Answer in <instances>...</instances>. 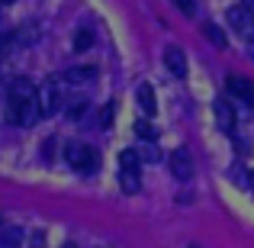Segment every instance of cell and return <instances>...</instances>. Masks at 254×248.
Listing matches in <instances>:
<instances>
[{
	"label": "cell",
	"mask_w": 254,
	"mask_h": 248,
	"mask_svg": "<svg viewBox=\"0 0 254 248\" xmlns=\"http://www.w3.org/2000/svg\"><path fill=\"white\" fill-rule=\"evenodd\" d=\"M216 116H219V126H222L225 132L235 129V113H232V106L225 103V100H216Z\"/></svg>",
	"instance_id": "obj_10"
},
{
	"label": "cell",
	"mask_w": 254,
	"mask_h": 248,
	"mask_svg": "<svg viewBox=\"0 0 254 248\" xmlns=\"http://www.w3.org/2000/svg\"><path fill=\"white\" fill-rule=\"evenodd\" d=\"M0 3H13V0H0Z\"/></svg>",
	"instance_id": "obj_23"
},
{
	"label": "cell",
	"mask_w": 254,
	"mask_h": 248,
	"mask_svg": "<svg viewBox=\"0 0 254 248\" xmlns=\"http://www.w3.org/2000/svg\"><path fill=\"white\" fill-rule=\"evenodd\" d=\"M138 106L145 110V116H155L158 110V100H155V90H151V84H138Z\"/></svg>",
	"instance_id": "obj_9"
},
{
	"label": "cell",
	"mask_w": 254,
	"mask_h": 248,
	"mask_svg": "<svg viewBox=\"0 0 254 248\" xmlns=\"http://www.w3.org/2000/svg\"><path fill=\"white\" fill-rule=\"evenodd\" d=\"M113 113H116V103H110V106H103V113H100V126H103V129H106V126H110V123H113Z\"/></svg>",
	"instance_id": "obj_17"
},
{
	"label": "cell",
	"mask_w": 254,
	"mask_h": 248,
	"mask_svg": "<svg viewBox=\"0 0 254 248\" xmlns=\"http://www.w3.org/2000/svg\"><path fill=\"white\" fill-rule=\"evenodd\" d=\"M93 75H97L93 68H71L68 75H64V81H74V84H81V81H90Z\"/></svg>",
	"instance_id": "obj_13"
},
{
	"label": "cell",
	"mask_w": 254,
	"mask_h": 248,
	"mask_svg": "<svg viewBox=\"0 0 254 248\" xmlns=\"http://www.w3.org/2000/svg\"><path fill=\"white\" fill-rule=\"evenodd\" d=\"M164 65H168V71H171L174 78H184L187 75V55H184V49L168 45V49H164Z\"/></svg>",
	"instance_id": "obj_7"
},
{
	"label": "cell",
	"mask_w": 254,
	"mask_h": 248,
	"mask_svg": "<svg viewBox=\"0 0 254 248\" xmlns=\"http://www.w3.org/2000/svg\"><path fill=\"white\" fill-rule=\"evenodd\" d=\"M19 242H23V229H16V226L0 229V248H19Z\"/></svg>",
	"instance_id": "obj_11"
},
{
	"label": "cell",
	"mask_w": 254,
	"mask_h": 248,
	"mask_svg": "<svg viewBox=\"0 0 254 248\" xmlns=\"http://www.w3.org/2000/svg\"><path fill=\"white\" fill-rule=\"evenodd\" d=\"M62 81H45V87L39 90V106H42V116H55V110L62 106Z\"/></svg>",
	"instance_id": "obj_4"
},
{
	"label": "cell",
	"mask_w": 254,
	"mask_h": 248,
	"mask_svg": "<svg viewBox=\"0 0 254 248\" xmlns=\"http://www.w3.org/2000/svg\"><path fill=\"white\" fill-rule=\"evenodd\" d=\"M145 158H148V162H158V158H161V149H158L155 142H145Z\"/></svg>",
	"instance_id": "obj_18"
},
{
	"label": "cell",
	"mask_w": 254,
	"mask_h": 248,
	"mask_svg": "<svg viewBox=\"0 0 254 248\" xmlns=\"http://www.w3.org/2000/svg\"><path fill=\"white\" fill-rule=\"evenodd\" d=\"M119 165H123L119 167V184H123V190L135 193L138 190V155L126 149L123 155H119Z\"/></svg>",
	"instance_id": "obj_3"
},
{
	"label": "cell",
	"mask_w": 254,
	"mask_h": 248,
	"mask_svg": "<svg viewBox=\"0 0 254 248\" xmlns=\"http://www.w3.org/2000/svg\"><path fill=\"white\" fill-rule=\"evenodd\" d=\"M229 23L245 42H254V13H248L245 6H232L229 10Z\"/></svg>",
	"instance_id": "obj_5"
},
{
	"label": "cell",
	"mask_w": 254,
	"mask_h": 248,
	"mask_svg": "<svg viewBox=\"0 0 254 248\" xmlns=\"http://www.w3.org/2000/svg\"><path fill=\"white\" fill-rule=\"evenodd\" d=\"M251 106H254V103H251Z\"/></svg>",
	"instance_id": "obj_26"
},
{
	"label": "cell",
	"mask_w": 254,
	"mask_h": 248,
	"mask_svg": "<svg viewBox=\"0 0 254 248\" xmlns=\"http://www.w3.org/2000/svg\"><path fill=\"white\" fill-rule=\"evenodd\" d=\"M248 184H251V190H254V171L248 174Z\"/></svg>",
	"instance_id": "obj_22"
},
{
	"label": "cell",
	"mask_w": 254,
	"mask_h": 248,
	"mask_svg": "<svg viewBox=\"0 0 254 248\" xmlns=\"http://www.w3.org/2000/svg\"><path fill=\"white\" fill-rule=\"evenodd\" d=\"M42 239H45L42 232H32V248H42Z\"/></svg>",
	"instance_id": "obj_20"
},
{
	"label": "cell",
	"mask_w": 254,
	"mask_h": 248,
	"mask_svg": "<svg viewBox=\"0 0 254 248\" xmlns=\"http://www.w3.org/2000/svg\"><path fill=\"white\" fill-rule=\"evenodd\" d=\"M39 116H42L39 93H36V97H26V100H13V103H10V119L16 126H32Z\"/></svg>",
	"instance_id": "obj_2"
},
{
	"label": "cell",
	"mask_w": 254,
	"mask_h": 248,
	"mask_svg": "<svg viewBox=\"0 0 254 248\" xmlns=\"http://www.w3.org/2000/svg\"><path fill=\"white\" fill-rule=\"evenodd\" d=\"M90 42H93L90 29H77V36H74V49H77V52H87V49H90Z\"/></svg>",
	"instance_id": "obj_15"
},
{
	"label": "cell",
	"mask_w": 254,
	"mask_h": 248,
	"mask_svg": "<svg viewBox=\"0 0 254 248\" xmlns=\"http://www.w3.org/2000/svg\"><path fill=\"white\" fill-rule=\"evenodd\" d=\"M174 3H177V6H180V10H184V13H193V6H196V3H193V0H174Z\"/></svg>",
	"instance_id": "obj_19"
},
{
	"label": "cell",
	"mask_w": 254,
	"mask_h": 248,
	"mask_svg": "<svg viewBox=\"0 0 254 248\" xmlns=\"http://www.w3.org/2000/svg\"><path fill=\"white\" fill-rule=\"evenodd\" d=\"M135 136L145 139V142H158V129L148 126V123H135Z\"/></svg>",
	"instance_id": "obj_14"
},
{
	"label": "cell",
	"mask_w": 254,
	"mask_h": 248,
	"mask_svg": "<svg viewBox=\"0 0 254 248\" xmlns=\"http://www.w3.org/2000/svg\"><path fill=\"white\" fill-rule=\"evenodd\" d=\"M64 248H77V245H64Z\"/></svg>",
	"instance_id": "obj_24"
},
{
	"label": "cell",
	"mask_w": 254,
	"mask_h": 248,
	"mask_svg": "<svg viewBox=\"0 0 254 248\" xmlns=\"http://www.w3.org/2000/svg\"><path fill=\"white\" fill-rule=\"evenodd\" d=\"M225 90L232 93L235 100H245V103H254V84L242 75H229L225 78Z\"/></svg>",
	"instance_id": "obj_6"
},
{
	"label": "cell",
	"mask_w": 254,
	"mask_h": 248,
	"mask_svg": "<svg viewBox=\"0 0 254 248\" xmlns=\"http://www.w3.org/2000/svg\"><path fill=\"white\" fill-rule=\"evenodd\" d=\"M0 226H3V216H0Z\"/></svg>",
	"instance_id": "obj_25"
},
{
	"label": "cell",
	"mask_w": 254,
	"mask_h": 248,
	"mask_svg": "<svg viewBox=\"0 0 254 248\" xmlns=\"http://www.w3.org/2000/svg\"><path fill=\"white\" fill-rule=\"evenodd\" d=\"M171 171H174V177H177V180H187V177L193 174L187 152H171Z\"/></svg>",
	"instance_id": "obj_8"
},
{
	"label": "cell",
	"mask_w": 254,
	"mask_h": 248,
	"mask_svg": "<svg viewBox=\"0 0 254 248\" xmlns=\"http://www.w3.org/2000/svg\"><path fill=\"white\" fill-rule=\"evenodd\" d=\"M203 36L209 39V42L216 45V49H225V45H229V42H225V32L219 29L216 23H206V26H203Z\"/></svg>",
	"instance_id": "obj_12"
},
{
	"label": "cell",
	"mask_w": 254,
	"mask_h": 248,
	"mask_svg": "<svg viewBox=\"0 0 254 248\" xmlns=\"http://www.w3.org/2000/svg\"><path fill=\"white\" fill-rule=\"evenodd\" d=\"M64 158H68V165L74 167V171H84V174H93L100 167V155L93 149H87L81 142H71L68 149H64Z\"/></svg>",
	"instance_id": "obj_1"
},
{
	"label": "cell",
	"mask_w": 254,
	"mask_h": 248,
	"mask_svg": "<svg viewBox=\"0 0 254 248\" xmlns=\"http://www.w3.org/2000/svg\"><path fill=\"white\" fill-rule=\"evenodd\" d=\"M84 113H87V100H74V103L68 106V116H71V119H81Z\"/></svg>",
	"instance_id": "obj_16"
},
{
	"label": "cell",
	"mask_w": 254,
	"mask_h": 248,
	"mask_svg": "<svg viewBox=\"0 0 254 248\" xmlns=\"http://www.w3.org/2000/svg\"><path fill=\"white\" fill-rule=\"evenodd\" d=\"M242 6H245V10H248V13H254V0H245Z\"/></svg>",
	"instance_id": "obj_21"
}]
</instances>
